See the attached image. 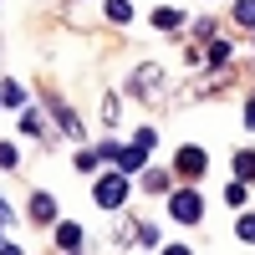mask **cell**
<instances>
[{
  "label": "cell",
  "mask_w": 255,
  "mask_h": 255,
  "mask_svg": "<svg viewBox=\"0 0 255 255\" xmlns=\"http://www.w3.org/2000/svg\"><path fill=\"white\" fill-rule=\"evenodd\" d=\"M10 220H15V215H10V204H5V199H0V225H10Z\"/></svg>",
  "instance_id": "7402d4cb"
},
{
  "label": "cell",
  "mask_w": 255,
  "mask_h": 255,
  "mask_svg": "<svg viewBox=\"0 0 255 255\" xmlns=\"http://www.w3.org/2000/svg\"><path fill=\"white\" fill-rule=\"evenodd\" d=\"M0 102H5V108H20V102H26V92H20L15 82H5V87H0Z\"/></svg>",
  "instance_id": "4fadbf2b"
},
{
  "label": "cell",
  "mask_w": 255,
  "mask_h": 255,
  "mask_svg": "<svg viewBox=\"0 0 255 255\" xmlns=\"http://www.w3.org/2000/svg\"><path fill=\"white\" fill-rule=\"evenodd\" d=\"M163 255H189V250L184 245H163Z\"/></svg>",
  "instance_id": "cb8c5ba5"
},
{
  "label": "cell",
  "mask_w": 255,
  "mask_h": 255,
  "mask_svg": "<svg viewBox=\"0 0 255 255\" xmlns=\"http://www.w3.org/2000/svg\"><path fill=\"white\" fill-rule=\"evenodd\" d=\"M158 82H163V72H158V67H138L128 87H133V97H143V102H158V97H163Z\"/></svg>",
  "instance_id": "7a4b0ae2"
},
{
  "label": "cell",
  "mask_w": 255,
  "mask_h": 255,
  "mask_svg": "<svg viewBox=\"0 0 255 255\" xmlns=\"http://www.w3.org/2000/svg\"><path fill=\"white\" fill-rule=\"evenodd\" d=\"M168 209H174V220H179V225H199V215H204V199L194 194V189H179V194L168 199Z\"/></svg>",
  "instance_id": "6da1fadb"
},
{
  "label": "cell",
  "mask_w": 255,
  "mask_h": 255,
  "mask_svg": "<svg viewBox=\"0 0 255 255\" xmlns=\"http://www.w3.org/2000/svg\"><path fill=\"white\" fill-rule=\"evenodd\" d=\"M97 163H102V148H82V153H77V168H82V174H92Z\"/></svg>",
  "instance_id": "7c38bea8"
},
{
  "label": "cell",
  "mask_w": 255,
  "mask_h": 255,
  "mask_svg": "<svg viewBox=\"0 0 255 255\" xmlns=\"http://www.w3.org/2000/svg\"><path fill=\"white\" fill-rule=\"evenodd\" d=\"M72 255H77V250H72Z\"/></svg>",
  "instance_id": "d4e9b609"
},
{
  "label": "cell",
  "mask_w": 255,
  "mask_h": 255,
  "mask_svg": "<svg viewBox=\"0 0 255 255\" xmlns=\"http://www.w3.org/2000/svg\"><path fill=\"white\" fill-rule=\"evenodd\" d=\"M56 245L67 250V255H72V250L82 245V230H77V225H56Z\"/></svg>",
  "instance_id": "9c48e42d"
},
{
  "label": "cell",
  "mask_w": 255,
  "mask_h": 255,
  "mask_svg": "<svg viewBox=\"0 0 255 255\" xmlns=\"http://www.w3.org/2000/svg\"><path fill=\"white\" fill-rule=\"evenodd\" d=\"M174 168H179L184 179H199V174H204V148H194V143L179 148V153H174Z\"/></svg>",
  "instance_id": "277c9868"
},
{
  "label": "cell",
  "mask_w": 255,
  "mask_h": 255,
  "mask_svg": "<svg viewBox=\"0 0 255 255\" xmlns=\"http://www.w3.org/2000/svg\"><path fill=\"white\" fill-rule=\"evenodd\" d=\"M108 20L128 26V20H133V5H128V0H108Z\"/></svg>",
  "instance_id": "30bf717a"
},
{
  "label": "cell",
  "mask_w": 255,
  "mask_h": 255,
  "mask_svg": "<svg viewBox=\"0 0 255 255\" xmlns=\"http://www.w3.org/2000/svg\"><path fill=\"white\" fill-rule=\"evenodd\" d=\"M0 255H26L20 245H10V240H0Z\"/></svg>",
  "instance_id": "44dd1931"
},
{
  "label": "cell",
  "mask_w": 255,
  "mask_h": 255,
  "mask_svg": "<svg viewBox=\"0 0 255 255\" xmlns=\"http://www.w3.org/2000/svg\"><path fill=\"white\" fill-rule=\"evenodd\" d=\"M31 220H41V225L56 220V199H51V194H36V199H31Z\"/></svg>",
  "instance_id": "52a82bcc"
},
{
  "label": "cell",
  "mask_w": 255,
  "mask_h": 255,
  "mask_svg": "<svg viewBox=\"0 0 255 255\" xmlns=\"http://www.w3.org/2000/svg\"><path fill=\"white\" fill-rule=\"evenodd\" d=\"M245 128H255V97H250V108H245Z\"/></svg>",
  "instance_id": "603a6c76"
},
{
  "label": "cell",
  "mask_w": 255,
  "mask_h": 255,
  "mask_svg": "<svg viewBox=\"0 0 255 255\" xmlns=\"http://www.w3.org/2000/svg\"><path fill=\"white\" fill-rule=\"evenodd\" d=\"M204 56H209V61H225V56H230V46H225V41L215 36V41H209V46H204Z\"/></svg>",
  "instance_id": "2e32d148"
},
{
  "label": "cell",
  "mask_w": 255,
  "mask_h": 255,
  "mask_svg": "<svg viewBox=\"0 0 255 255\" xmlns=\"http://www.w3.org/2000/svg\"><path fill=\"white\" fill-rule=\"evenodd\" d=\"M113 123H118V97L102 102V128H113Z\"/></svg>",
  "instance_id": "ac0fdd59"
},
{
  "label": "cell",
  "mask_w": 255,
  "mask_h": 255,
  "mask_svg": "<svg viewBox=\"0 0 255 255\" xmlns=\"http://www.w3.org/2000/svg\"><path fill=\"white\" fill-rule=\"evenodd\" d=\"M15 163H20V153H15L10 143H0V168H15Z\"/></svg>",
  "instance_id": "d6986e66"
},
{
  "label": "cell",
  "mask_w": 255,
  "mask_h": 255,
  "mask_svg": "<svg viewBox=\"0 0 255 255\" xmlns=\"http://www.w3.org/2000/svg\"><path fill=\"white\" fill-rule=\"evenodd\" d=\"M143 163H148V148H143V143H128V148H118V168H123V174H138Z\"/></svg>",
  "instance_id": "5b68a950"
},
{
  "label": "cell",
  "mask_w": 255,
  "mask_h": 255,
  "mask_svg": "<svg viewBox=\"0 0 255 255\" xmlns=\"http://www.w3.org/2000/svg\"><path fill=\"white\" fill-rule=\"evenodd\" d=\"M235 179H255V153H235Z\"/></svg>",
  "instance_id": "8fae6325"
},
{
  "label": "cell",
  "mask_w": 255,
  "mask_h": 255,
  "mask_svg": "<svg viewBox=\"0 0 255 255\" xmlns=\"http://www.w3.org/2000/svg\"><path fill=\"white\" fill-rule=\"evenodd\" d=\"M235 235H240V240H255V215H240V225H235Z\"/></svg>",
  "instance_id": "e0dca14e"
},
{
  "label": "cell",
  "mask_w": 255,
  "mask_h": 255,
  "mask_svg": "<svg viewBox=\"0 0 255 255\" xmlns=\"http://www.w3.org/2000/svg\"><path fill=\"white\" fill-rule=\"evenodd\" d=\"M225 199H230V204H245V184L235 179V184H230V189H225Z\"/></svg>",
  "instance_id": "ffe728a7"
},
{
  "label": "cell",
  "mask_w": 255,
  "mask_h": 255,
  "mask_svg": "<svg viewBox=\"0 0 255 255\" xmlns=\"http://www.w3.org/2000/svg\"><path fill=\"white\" fill-rule=\"evenodd\" d=\"M143 184H148V189H153V194H158V189L168 184V174H163V168H148V174H143Z\"/></svg>",
  "instance_id": "9a60e30c"
},
{
  "label": "cell",
  "mask_w": 255,
  "mask_h": 255,
  "mask_svg": "<svg viewBox=\"0 0 255 255\" xmlns=\"http://www.w3.org/2000/svg\"><path fill=\"white\" fill-rule=\"evenodd\" d=\"M56 123H61V133H67V138H82V123H77V113H72V108H61V102H56Z\"/></svg>",
  "instance_id": "ba28073f"
},
{
  "label": "cell",
  "mask_w": 255,
  "mask_h": 255,
  "mask_svg": "<svg viewBox=\"0 0 255 255\" xmlns=\"http://www.w3.org/2000/svg\"><path fill=\"white\" fill-rule=\"evenodd\" d=\"M235 20H240V26H255V0H240V5H235Z\"/></svg>",
  "instance_id": "5bb4252c"
},
{
  "label": "cell",
  "mask_w": 255,
  "mask_h": 255,
  "mask_svg": "<svg viewBox=\"0 0 255 255\" xmlns=\"http://www.w3.org/2000/svg\"><path fill=\"white\" fill-rule=\"evenodd\" d=\"M123 199H128V174L97 179V204H102V209H123Z\"/></svg>",
  "instance_id": "3957f363"
},
{
  "label": "cell",
  "mask_w": 255,
  "mask_h": 255,
  "mask_svg": "<svg viewBox=\"0 0 255 255\" xmlns=\"http://www.w3.org/2000/svg\"><path fill=\"white\" fill-rule=\"evenodd\" d=\"M153 26H158V31H179V26H184V15H179L174 5H158V10H153Z\"/></svg>",
  "instance_id": "8992f818"
}]
</instances>
